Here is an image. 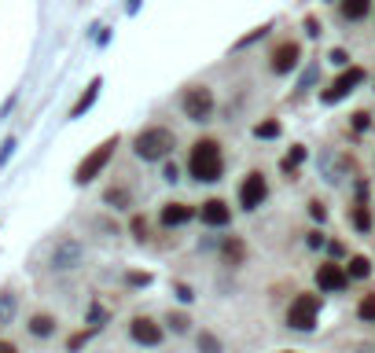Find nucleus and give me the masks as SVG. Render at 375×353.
Here are the masks:
<instances>
[{"mask_svg":"<svg viewBox=\"0 0 375 353\" xmlns=\"http://www.w3.org/2000/svg\"><path fill=\"white\" fill-rule=\"evenodd\" d=\"M188 177L199 185H217L225 177V151L214 136H199L188 151Z\"/></svg>","mask_w":375,"mask_h":353,"instance_id":"nucleus-1","label":"nucleus"},{"mask_svg":"<svg viewBox=\"0 0 375 353\" xmlns=\"http://www.w3.org/2000/svg\"><path fill=\"white\" fill-rule=\"evenodd\" d=\"M173 148H177V133L166 125H144L133 136V155L140 162H162Z\"/></svg>","mask_w":375,"mask_h":353,"instance_id":"nucleus-2","label":"nucleus"},{"mask_svg":"<svg viewBox=\"0 0 375 353\" xmlns=\"http://www.w3.org/2000/svg\"><path fill=\"white\" fill-rule=\"evenodd\" d=\"M114 151H118V136H107L103 143H96V148L88 151L81 162H77V169H74V185H93V180L103 173V169L111 166Z\"/></svg>","mask_w":375,"mask_h":353,"instance_id":"nucleus-3","label":"nucleus"},{"mask_svg":"<svg viewBox=\"0 0 375 353\" xmlns=\"http://www.w3.org/2000/svg\"><path fill=\"white\" fill-rule=\"evenodd\" d=\"M214 107H217V100H214L210 85H188L184 96H180V111H184L188 122H210Z\"/></svg>","mask_w":375,"mask_h":353,"instance_id":"nucleus-4","label":"nucleus"},{"mask_svg":"<svg viewBox=\"0 0 375 353\" xmlns=\"http://www.w3.org/2000/svg\"><path fill=\"white\" fill-rule=\"evenodd\" d=\"M317 317H320V295L302 291V295L291 298V306H287V328H294V331H313L317 328Z\"/></svg>","mask_w":375,"mask_h":353,"instance_id":"nucleus-5","label":"nucleus"},{"mask_svg":"<svg viewBox=\"0 0 375 353\" xmlns=\"http://www.w3.org/2000/svg\"><path fill=\"white\" fill-rule=\"evenodd\" d=\"M265 199H269V180H265L262 169H250L239 185V210L254 214L257 206H265Z\"/></svg>","mask_w":375,"mask_h":353,"instance_id":"nucleus-6","label":"nucleus"},{"mask_svg":"<svg viewBox=\"0 0 375 353\" xmlns=\"http://www.w3.org/2000/svg\"><path fill=\"white\" fill-rule=\"evenodd\" d=\"M313 280L320 287V295H342L346 287H350V272H346V265H339V261H320Z\"/></svg>","mask_w":375,"mask_h":353,"instance_id":"nucleus-7","label":"nucleus"},{"mask_svg":"<svg viewBox=\"0 0 375 353\" xmlns=\"http://www.w3.org/2000/svg\"><path fill=\"white\" fill-rule=\"evenodd\" d=\"M81 258H85V246L77 243V240H70V235H63V240H59L56 246H51L48 265L56 269V272H70V269L81 265Z\"/></svg>","mask_w":375,"mask_h":353,"instance_id":"nucleus-8","label":"nucleus"},{"mask_svg":"<svg viewBox=\"0 0 375 353\" xmlns=\"http://www.w3.org/2000/svg\"><path fill=\"white\" fill-rule=\"evenodd\" d=\"M365 77H368V70H365V67H350V70H342V74L331 81L328 93H320V100H324V103H339L342 96L357 93V88L365 85Z\"/></svg>","mask_w":375,"mask_h":353,"instance_id":"nucleus-9","label":"nucleus"},{"mask_svg":"<svg viewBox=\"0 0 375 353\" xmlns=\"http://www.w3.org/2000/svg\"><path fill=\"white\" fill-rule=\"evenodd\" d=\"M298 63H302V45L298 41H280L273 52H269V70L280 74V77L298 70Z\"/></svg>","mask_w":375,"mask_h":353,"instance_id":"nucleus-10","label":"nucleus"},{"mask_svg":"<svg viewBox=\"0 0 375 353\" xmlns=\"http://www.w3.org/2000/svg\"><path fill=\"white\" fill-rule=\"evenodd\" d=\"M162 324L159 320H151V317H133L129 320V338H133L136 346H147V350H154V346H162Z\"/></svg>","mask_w":375,"mask_h":353,"instance_id":"nucleus-11","label":"nucleus"},{"mask_svg":"<svg viewBox=\"0 0 375 353\" xmlns=\"http://www.w3.org/2000/svg\"><path fill=\"white\" fill-rule=\"evenodd\" d=\"M199 221L206 228H225V225H232V206L225 199H206L199 206Z\"/></svg>","mask_w":375,"mask_h":353,"instance_id":"nucleus-12","label":"nucleus"},{"mask_svg":"<svg viewBox=\"0 0 375 353\" xmlns=\"http://www.w3.org/2000/svg\"><path fill=\"white\" fill-rule=\"evenodd\" d=\"M217 254L228 269H239L243 261H247V243H243V235H225L221 246H217Z\"/></svg>","mask_w":375,"mask_h":353,"instance_id":"nucleus-13","label":"nucleus"},{"mask_svg":"<svg viewBox=\"0 0 375 353\" xmlns=\"http://www.w3.org/2000/svg\"><path fill=\"white\" fill-rule=\"evenodd\" d=\"M196 214L199 210H196V206H188V203H166L159 221H162V228H180V225H188Z\"/></svg>","mask_w":375,"mask_h":353,"instance_id":"nucleus-14","label":"nucleus"},{"mask_svg":"<svg viewBox=\"0 0 375 353\" xmlns=\"http://www.w3.org/2000/svg\"><path fill=\"white\" fill-rule=\"evenodd\" d=\"M365 185H357V203L350 206V221H353V228L357 232H368L372 228V210H368V199H365Z\"/></svg>","mask_w":375,"mask_h":353,"instance_id":"nucleus-15","label":"nucleus"},{"mask_svg":"<svg viewBox=\"0 0 375 353\" xmlns=\"http://www.w3.org/2000/svg\"><path fill=\"white\" fill-rule=\"evenodd\" d=\"M26 328H30L33 338H48V335H56V317H51V313H33Z\"/></svg>","mask_w":375,"mask_h":353,"instance_id":"nucleus-16","label":"nucleus"},{"mask_svg":"<svg viewBox=\"0 0 375 353\" xmlns=\"http://www.w3.org/2000/svg\"><path fill=\"white\" fill-rule=\"evenodd\" d=\"M99 88H103V81H99V77H93V81H88V88L81 93V100H77L74 107H70V118H81L88 107H93V103H96V96H99Z\"/></svg>","mask_w":375,"mask_h":353,"instance_id":"nucleus-17","label":"nucleus"},{"mask_svg":"<svg viewBox=\"0 0 375 353\" xmlns=\"http://www.w3.org/2000/svg\"><path fill=\"white\" fill-rule=\"evenodd\" d=\"M302 162H305V148H302V143H294V148L280 159V173L291 180L294 173H298V166H302Z\"/></svg>","mask_w":375,"mask_h":353,"instance_id":"nucleus-18","label":"nucleus"},{"mask_svg":"<svg viewBox=\"0 0 375 353\" xmlns=\"http://www.w3.org/2000/svg\"><path fill=\"white\" fill-rule=\"evenodd\" d=\"M339 8H342V15L350 22H360L372 11V0H339Z\"/></svg>","mask_w":375,"mask_h":353,"instance_id":"nucleus-19","label":"nucleus"},{"mask_svg":"<svg viewBox=\"0 0 375 353\" xmlns=\"http://www.w3.org/2000/svg\"><path fill=\"white\" fill-rule=\"evenodd\" d=\"M15 309H19V298H15V291H11V287H4V291H0V328H4V324H11V317H15Z\"/></svg>","mask_w":375,"mask_h":353,"instance_id":"nucleus-20","label":"nucleus"},{"mask_svg":"<svg viewBox=\"0 0 375 353\" xmlns=\"http://www.w3.org/2000/svg\"><path fill=\"white\" fill-rule=\"evenodd\" d=\"M346 272H350V280H368L372 276V261L365 254H353L350 261H346Z\"/></svg>","mask_w":375,"mask_h":353,"instance_id":"nucleus-21","label":"nucleus"},{"mask_svg":"<svg viewBox=\"0 0 375 353\" xmlns=\"http://www.w3.org/2000/svg\"><path fill=\"white\" fill-rule=\"evenodd\" d=\"M166 328H170L173 335H188V331H191V320H188V313L170 309V313H166Z\"/></svg>","mask_w":375,"mask_h":353,"instance_id":"nucleus-22","label":"nucleus"},{"mask_svg":"<svg viewBox=\"0 0 375 353\" xmlns=\"http://www.w3.org/2000/svg\"><path fill=\"white\" fill-rule=\"evenodd\" d=\"M196 346H199V353H225V343L214 331H206V328L196 335Z\"/></svg>","mask_w":375,"mask_h":353,"instance_id":"nucleus-23","label":"nucleus"},{"mask_svg":"<svg viewBox=\"0 0 375 353\" xmlns=\"http://www.w3.org/2000/svg\"><path fill=\"white\" fill-rule=\"evenodd\" d=\"M103 203H107V206H114V210H125V206L133 203V199H129V191H125V188H107V195H103Z\"/></svg>","mask_w":375,"mask_h":353,"instance_id":"nucleus-24","label":"nucleus"},{"mask_svg":"<svg viewBox=\"0 0 375 353\" xmlns=\"http://www.w3.org/2000/svg\"><path fill=\"white\" fill-rule=\"evenodd\" d=\"M254 136H257V140H276V136H280V122H276V118H269V122H257V125H254Z\"/></svg>","mask_w":375,"mask_h":353,"instance_id":"nucleus-25","label":"nucleus"},{"mask_svg":"<svg viewBox=\"0 0 375 353\" xmlns=\"http://www.w3.org/2000/svg\"><path fill=\"white\" fill-rule=\"evenodd\" d=\"M357 317L368 320V324H375V291H368V295L357 302Z\"/></svg>","mask_w":375,"mask_h":353,"instance_id":"nucleus-26","label":"nucleus"},{"mask_svg":"<svg viewBox=\"0 0 375 353\" xmlns=\"http://www.w3.org/2000/svg\"><path fill=\"white\" fill-rule=\"evenodd\" d=\"M129 232H133V240H140V243H144L147 240V217H133V221H129Z\"/></svg>","mask_w":375,"mask_h":353,"instance_id":"nucleus-27","label":"nucleus"},{"mask_svg":"<svg viewBox=\"0 0 375 353\" xmlns=\"http://www.w3.org/2000/svg\"><path fill=\"white\" fill-rule=\"evenodd\" d=\"M88 338H93V328H88V331H77V335H70V343H67V350H70V353H77V350H81V346L88 343Z\"/></svg>","mask_w":375,"mask_h":353,"instance_id":"nucleus-28","label":"nucleus"},{"mask_svg":"<svg viewBox=\"0 0 375 353\" xmlns=\"http://www.w3.org/2000/svg\"><path fill=\"white\" fill-rule=\"evenodd\" d=\"M309 217H313V221H320V225H324V221H328V206L320 203V199H313V203H309Z\"/></svg>","mask_w":375,"mask_h":353,"instance_id":"nucleus-29","label":"nucleus"},{"mask_svg":"<svg viewBox=\"0 0 375 353\" xmlns=\"http://www.w3.org/2000/svg\"><path fill=\"white\" fill-rule=\"evenodd\" d=\"M324 243H328V240H324V232H317V228L305 235V246H313V251H320V246H324Z\"/></svg>","mask_w":375,"mask_h":353,"instance_id":"nucleus-30","label":"nucleus"},{"mask_svg":"<svg viewBox=\"0 0 375 353\" xmlns=\"http://www.w3.org/2000/svg\"><path fill=\"white\" fill-rule=\"evenodd\" d=\"M173 291H177V298H180V302H184V306L191 302V298H196V291H191V287H188V283H177V287H173Z\"/></svg>","mask_w":375,"mask_h":353,"instance_id":"nucleus-31","label":"nucleus"},{"mask_svg":"<svg viewBox=\"0 0 375 353\" xmlns=\"http://www.w3.org/2000/svg\"><path fill=\"white\" fill-rule=\"evenodd\" d=\"M129 283H133V287H147L151 283V272H129Z\"/></svg>","mask_w":375,"mask_h":353,"instance_id":"nucleus-32","label":"nucleus"},{"mask_svg":"<svg viewBox=\"0 0 375 353\" xmlns=\"http://www.w3.org/2000/svg\"><path fill=\"white\" fill-rule=\"evenodd\" d=\"M162 177L170 180V185H173V180H180V169H177V162H166V169H162Z\"/></svg>","mask_w":375,"mask_h":353,"instance_id":"nucleus-33","label":"nucleus"},{"mask_svg":"<svg viewBox=\"0 0 375 353\" xmlns=\"http://www.w3.org/2000/svg\"><path fill=\"white\" fill-rule=\"evenodd\" d=\"M353 129H357V133H365V129H368V114H365V111L353 114Z\"/></svg>","mask_w":375,"mask_h":353,"instance_id":"nucleus-34","label":"nucleus"},{"mask_svg":"<svg viewBox=\"0 0 375 353\" xmlns=\"http://www.w3.org/2000/svg\"><path fill=\"white\" fill-rule=\"evenodd\" d=\"M331 63H339V67H346V63H350V56H346L342 48H335V52H331Z\"/></svg>","mask_w":375,"mask_h":353,"instance_id":"nucleus-35","label":"nucleus"},{"mask_svg":"<svg viewBox=\"0 0 375 353\" xmlns=\"http://www.w3.org/2000/svg\"><path fill=\"white\" fill-rule=\"evenodd\" d=\"M11 151H15V140H4V151H0V166L8 162V155H11Z\"/></svg>","mask_w":375,"mask_h":353,"instance_id":"nucleus-36","label":"nucleus"},{"mask_svg":"<svg viewBox=\"0 0 375 353\" xmlns=\"http://www.w3.org/2000/svg\"><path fill=\"white\" fill-rule=\"evenodd\" d=\"M305 33L317 37V33H320V22H317V19H305Z\"/></svg>","mask_w":375,"mask_h":353,"instance_id":"nucleus-37","label":"nucleus"},{"mask_svg":"<svg viewBox=\"0 0 375 353\" xmlns=\"http://www.w3.org/2000/svg\"><path fill=\"white\" fill-rule=\"evenodd\" d=\"M0 353H19V346L15 343H0Z\"/></svg>","mask_w":375,"mask_h":353,"instance_id":"nucleus-38","label":"nucleus"}]
</instances>
